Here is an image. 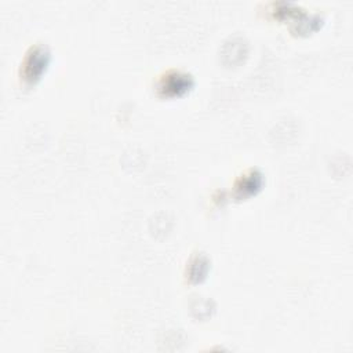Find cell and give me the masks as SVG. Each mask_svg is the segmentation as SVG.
Segmentation results:
<instances>
[{
	"mask_svg": "<svg viewBox=\"0 0 353 353\" xmlns=\"http://www.w3.org/2000/svg\"><path fill=\"white\" fill-rule=\"evenodd\" d=\"M50 61V52L46 46H32L21 63L19 76L26 85L34 84L44 73Z\"/></svg>",
	"mask_w": 353,
	"mask_h": 353,
	"instance_id": "1",
	"label": "cell"
},
{
	"mask_svg": "<svg viewBox=\"0 0 353 353\" xmlns=\"http://www.w3.org/2000/svg\"><path fill=\"white\" fill-rule=\"evenodd\" d=\"M193 85V80L188 73L170 70L157 83V90L164 97H178L185 94Z\"/></svg>",
	"mask_w": 353,
	"mask_h": 353,
	"instance_id": "2",
	"label": "cell"
}]
</instances>
